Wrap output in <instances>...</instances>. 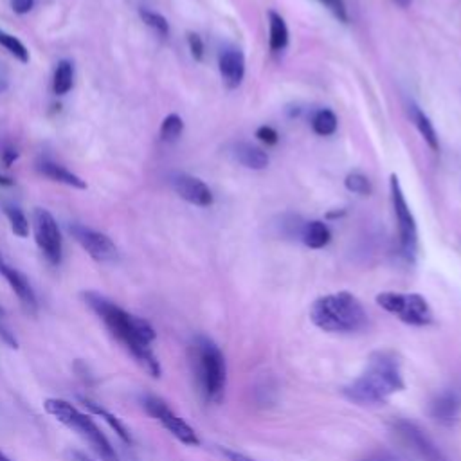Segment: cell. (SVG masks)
<instances>
[{
	"label": "cell",
	"mask_w": 461,
	"mask_h": 461,
	"mask_svg": "<svg viewBox=\"0 0 461 461\" xmlns=\"http://www.w3.org/2000/svg\"><path fill=\"white\" fill-rule=\"evenodd\" d=\"M44 409L47 415L54 416L60 424L81 436L90 445V449L102 457V461H119V456L112 447L111 440L98 427V424L92 420L90 415L81 413L70 402L62 399H47L44 402Z\"/></svg>",
	"instance_id": "5"
},
{
	"label": "cell",
	"mask_w": 461,
	"mask_h": 461,
	"mask_svg": "<svg viewBox=\"0 0 461 461\" xmlns=\"http://www.w3.org/2000/svg\"><path fill=\"white\" fill-rule=\"evenodd\" d=\"M393 3H395L397 6H400V8H409L413 0H393Z\"/></svg>",
	"instance_id": "40"
},
{
	"label": "cell",
	"mask_w": 461,
	"mask_h": 461,
	"mask_svg": "<svg viewBox=\"0 0 461 461\" xmlns=\"http://www.w3.org/2000/svg\"><path fill=\"white\" fill-rule=\"evenodd\" d=\"M344 186H346L348 192H351L355 195H360V197H367V195H372V192H374L370 178H367L362 173H358V171H353V173L346 175Z\"/></svg>",
	"instance_id": "26"
},
{
	"label": "cell",
	"mask_w": 461,
	"mask_h": 461,
	"mask_svg": "<svg viewBox=\"0 0 461 461\" xmlns=\"http://www.w3.org/2000/svg\"><path fill=\"white\" fill-rule=\"evenodd\" d=\"M377 305L409 326L422 328L429 326L434 321L427 300L420 294L383 292L377 296Z\"/></svg>",
	"instance_id": "6"
},
{
	"label": "cell",
	"mask_w": 461,
	"mask_h": 461,
	"mask_svg": "<svg viewBox=\"0 0 461 461\" xmlns=\"http://www.w3.org/2000/svg\"><path fill=\"white\" fill-rule=\"evenodd\" d=\"M409 116H411L413 125L416 127V130L420 132V136L424 137V141L427 143V146H429L432 152H438V150H440V139H438L436 128H434V125L431 123L429 116H427L416 103H411V105H409Z\"/></svg>",
	"instance_id": "19"
},
{
	"label": "cell",
	"mask_w": 461,
	"mask_h": 461,
	"mask_svg": "<svg viewBox=\"0 0 461 461\" xmlns=\"http://www.w3.org/2000/svg\"><path fill=\"white\" fill-rule=\"evenodd\" d=\"M190 364L204 400L220 404L227 384V366L217 342L206 335H197L190 344Z\"/></svg>",
	"instance_id": "3"
},
{
	"label": "cell",
	"mask_w": 461,
	"mask_h": 461,
	"mask_svg": "<svg viewBox=\"0 0 461 461\" xmlns=\"http://www.w3.org/2000/svg\"><path fill=\"white\" fill-rule=\"evenodd\" d=\"M4 215L10 220L12 231L19 236V238H28L29 236V220L24 215V211L19 206L13 204H4Z\"/></svg>",
	"instance_id": "24"
},
{
	"label": "cell",
	"mask_w": 461,
	"mask_h": 461,
	"mask_svg": "<svg viewBox=\"0 0 461 461\" xmlns=\"http://www.w3.org/2000/svg\"><path fill=\"white\" fill-rule=\"evenodd\" d=\"M8 88H10V74H8V69L0 63V95H4Z\"/></svg>",
	"instance_id": "37"
},
{
	"label": "cell",
	"mask_w": 461,
	"mask_h": 461,
	"mask_svg": "<svg viewBox=\"0 0 461 461\" xmlns=\"http://www.w3.org/2000/svg\"><path fill=\"white\" fill-rule=\"evenodd\" d=\"M393 431L420 461H449L441 449L416 424L409 420H397L393 424Z\"/></svg>",
	"instance_id": "10"
},
{
	"label": "cell",
	"mask_w": 461,
	"mask_h": 461,
	"mask_svg": "<svg viewBox=\"0 0 461 461\" xmlns=\"http://www.w3.org/2000/svg\"><path fill=\"white\" fill-rule=\"evenodd\" d=\"M220 76L227 88H238L245 78V56L240 49H224L218 58Z\"/></svg>",
	"instance_id": "15"
},
{
	"label": "cell",
	"mask_w": 461,
	"mask_h": 461,
	"mask_svg": "<svg viewBox=\"0 0 461 461\" xmlns=\"http://www.w3.org/2000/svg\"><path fill=\"white\" fill-rule=\"evenodd\" d=\"M222 454L227 457V461H258V459H252L245 454H240V452H235V450H229V449H222Z\"/></svg>",
	"instance_id": "36"
},
{
	"label": "cell",
	"mask_w": 461,
	"mask_h": 461,
	"mask_svg": "<svg viewBox=\"0 0 461 461\" xmlns=\"http://www.w3.org/2000/svg\"><path fill=\"white\" fill-rule=\"evenodd\" d=\"M72 85H74V67L70 62L62 60L54 70V78H53L54 95L65 96L67 92L72 88Z\"/></svg>",
	"instance_id": "22"
},
{
	"label": "cell",
	"mask_w": 461,
	"mask_h": 461,
	"mask_svg": "<svg viewBox=\"0 0 461 461\" xmlns=\"http://www.w3.org/2000/svg\"><path fill=\"white\" fill-rule=\"evenodd\" d=\"M141 404H143L144 411L153 420H157L180 443H184V445H201V440H199L195 429L188 422H184L162 399H159L155 395H144L141 399Z\"/></svg>",
	"instance_id": "8"
},
{
	"label": "cell",
	"mask_w": 461,
	"mask_h": 461,
	"mask_svg": "<svg viewBox=\"0 0 461 461\" xmlns=\"http://www.w3.org/2000/svg\"><path fill=\"white\" fill-rule=\"evenodd\" d=\"M267 17H268V47L274 53H282L287 49L289 40H291L287 22L280 13H276L274 10H268Z\"/></svg>",
	"instance_id": "17"
},
{
	"label": "cell",
	"mask_w": 461,
	"mask_h": 461,
	"mask_svg": "<svg viewBox=\"0 0 461 461\" xmlns=\"http://www.w3.org/2000/svg\"><path fill=\"white\" fill-rule=\"evenodd\" d=\"M171 186L175 190V193L182 199L186 201L197 208H210L213 206V192L210 190L208 184L190 173H173L171 175Z\"/></svg>",
	"instance_id": "12"
},
{
	"label": "cell",
	"mask_w": 461,
	"mask_h": 461,
	"mask_svg": "<svg viewBox=\"0 0 461 461\" xmlns=\"http://www.w3.org/2000/svg\"><path fill=\"white\" fill-rule=\"evenodd\" d=\"M0 276H3V278L8 282V285L12 287V291L17 294L22 307L35 316L38 312V300L29 280L19 268L10 265L3 254H0Z\"/></svg>",
	"instance_id": "13"
},
{
	"label": "cell",
	"mask_w": 461,
	"mask_h": 461,
	"mask_svg": "<svg viewBox=\"0 0 461 461\" xmlns=\"http://www.w3.org/2000/svg\"><path fill=\"white\" fill-rule=\"evenodd\" d=\"M33 6H35V0H12V8L19 15L29 13L33 10Z\"/></svg>",
	"instance_id": "34"
},
{
	"label": "cell",
	"mask_w": 461,
	"mask_h": 461,
	"mask_svg": "<svg viewBox=\"0 0 461 461\" xmlns=\"http://www.w3.org/2000/svg\"><path fill=\"white\" fill-rule=\"evenodd\" d=\"M184 132V121L177 114H169L164 118L161 125V141L164 143H175Z\"/></svg>",
	"instance_id": "27"
},
{
	"label": "cell",
	"mask_w": 461,
	"mask_h": 461,
	"mask_svg": "<svg viewBox=\"0 0 461 461\" xmlns=\"http://www.w3.org/2000/svg\"><path fill=\"white\" fill-rule=\"evenodd\" d=\"M67 457H69V461H92L86 454H83L79 450H69Z\"/></svg>",
	"instance_id": "38"
},
{
	"label": "cell",
	"mask_w": 461,
	"mask_h": 461,
	"mask_svg": "<svg viewBox=\"0 0 461 461\" xmlns=\"http://www.w3.org/2000/svg\"><path fill=\"white\" fill-rule=\"evenodd\" d=\"M0 45H3L12 56H15L19 62H22V63H28L29 62V51H28V47L17 38V37H13V35H10V33H6V31H3L0 29Z\"/></svg>",
	"instance_id": "25"
},
{
	"label": "cell",
	"mask_w": 461,
	"mask_h": 461,
	"mask_svg": "<svg viewBox=\"0 0 461 461\" xmlns=\"http://www.w3.org/2000/svg\"><path fill=\"white\" fill-rule=\"evenodd\" d=\"M310 321L328 333H355L367 326V314L353 294L335 292L314 301Z\"/></svg>",
	"instance_id": "4"
},
{
	"label": "cell",
	"mask_w": 461,
	"mask_h": 461,
	"mask_svg": "<svg viewBox=\"0 0 461 461\" xmlns=\"http://www.w3.org/2000/svg\"><path fill=\"white\" fill-rule=\"evenodd\" d=\"M81 402H83V406H85L92 415L102 416V418L109 424V427H111L125 443H132L130 431L127 429V425H125L116 415H112V413L107 411L103 406H100V404H96V402H92V400H88V399H81Z\"/></svg>",
	"instance_id": "21"
},
{
	"label": "cell",
	"mask_w": 461,
	"mask_h": 461,
	"mask_svg": "<svg viewBox=\"0 0 461 461\" xmlns=\"http://www.w3.org/2000/svg\"><path fill=\"white\" fill-rule=\"evenodd\" d=\"M188 45L192 51V56L195 58V62H202L204 60V42L197 33H188Z\"/></svg>",
	"instance_id": "32"
},
{
	"label": "cell",
	"mask_w": 461,
	"mask_h": 461,
	"mask_svg": "<svg viewBox=\"0 0 461 461\" xmlns=\"http://www.w3.org/2000/svg\"><path fill=\"white\" fill-rule=\"evenodd\" d=\"M17 159H19V152H17V148H15V146H12V144L4 146V150H3V161H4V164H6V166H12Z\"/></svg>",
	"instance_id": "35"
},
{
	"label": "cell",
	"mask_w": 461,
	"mask_h": 461,
	"mask_svg": "<svg viewBox=\"0 0 461 461\" xmlns=\"http://www.w3.org/2000/svg\"><path fill=\"white\" fill-rule=\"evenodd\" d=\"M233 155L247 169L259 171L268 166V155L261 148L249 143H236L233 146Z\"/></svg>",
	"instance_id": "18"
},
{
	"label": "cell",
	"mask_w": 461,
	"mask_h": 461,
	"mask_svg": "<svg viewBox=\"0 0 461 461\" xmlns=\"http://www.w3.org/2000/svg\"><path fill=\"white\" fill-rule=\"evenodd\" d=\"M390 192H391V204H393V213H395L397 227H399L400 251L407 261H413L416 256V251H418V227H416V220L409 210V204L404 197L400 180L395 173L390 178Z\"/></svg>",
	"instance_id": "7"
},
{
	"label": "cell",
	"mask_w": 461,
	"mask_h": 461,
	"mask_svg": "<svg viewBox=\"0 0 461 461\" xmlns=\"http://www.w3.org/2000/svg\"><path fill=\"white\" fill-rule=\"evenodd\" d=\"M300 238L310 249H323L330 243L332 233L325 222L310 220V222H305Z\"/></svg>",
	"instance_id": "20"
},
{
	"label": "cell",
	"mask_w": 461,
	"mask_h": 461,
	"mask_svg": "<svg viewBox=\"0 0 461 461\" xmlns=\"http://www.w3.org/2000/svg\"><path fill=\"white\" fill-rule=\"evenodd\" d=\"M256 137H258L261 143H265L267 146H274V144H278V141H280L278 132H276L272 127H267V125H263V127H259V128L256 130Z\"/></svg>",
	"instance_id": "31"
},
{
	"label": "cell",
	"mask_w": 461,
	"mask_h": 461,
	"mask_svg": "<svg viewBox=\"0 0 461 461\" xmlns=\"http://www.w3.org/2000/svg\"><path fill=\"white\" fill-rule=\"evenodd\" d=\"M0 341H3L12 350H19V339L15 337V332L12 330L3 307H0Z\"/></svg>",
	"instance_id": "29"
},
{
	"label": "cell",
	"mask_w": 461,
	"mask_h": 461,
	"mask_svg": "<svg viewBox=\"0 0 461 461\" xmlns=\"http://www.w3.org/2000/svg\"><path fill=\"white\" fill-rule=\"evenodd\" d=\"M404 390L400 360L393 351L381 350L367 358L364 372L342 393L357 406H381Z\"/></svg>",
	"instance_id": "2"
},
{
	"label": "cell",
	"mask_w": 461,
	"mask_h": 461,
	"mask_svg": "<svg viewBox=\"0 0 461 461\" xmlns=\"http://www.w3.org/2000/svg\"><path fill=\"white\" fill-rule=\"evenodd\" d=\"M461 415V393L457 390H445L431 402V416L441 425H452Z\"/></svg>",
	"instance_id": "14"
},
{
	"label": "cell",
	"mask_w": 461,
	"mask_h": 461,
	"mask_svg": "<svg viewBox=\"0 0 461 461\" xmlns=\"http://www.w3.org/2000/svg\"><path fill=\"white\" fill-rule=\"evenodd\" d=\"M0 461H12V459L3 450H0Z\"/></svg>",
	"instance_id": "41"
},
{
	"label": "cell",
	"mask_w": 461,
	"mask_h": 461,
	"mask_svg": "<svg viewBox=\"0 0 461 461\" xmlns=\"http://www.w3.org/2000/svg\"><path fill=\"white\" fill-rule=\"evenodd\" d=\"M33 231H35V240L42 254L51 265H60L62 256H63V242H62V233L60 227L54 220V217L44 210L37 208L33 215Z\"/></svg>",
	"instance_id": "9"
},
{
	"label": "cell",
	"mask_w": 461,
	"mask_h": 461,
	"mask_svg": "<svg viewBox=\"0 0 461 461\" xmlns=\"http://www.w3.org/2000/svg\"><path fill=\"white\" fill-rule=\"evenodd\" d=\"M337 125H339L337 116L330 109H319L312 116V130L321 137L333 136L337 132Z\"/></svg>",
	"instance_id": "23"
},
{
	"label": "cell",
	"mask_w": 461,
	"mask_h": 461,
	"mask_svg": "<svg viewBox=\"0 0 461 461\" xmlns=\"http://www.w3.org/2000/svg\"><path fill=\"white\" fill-rule=\"evenodd\" d=\"M139 15H141L143 22H144L150 29H153L159 37L166 38V37L169 35V24H168V21H166L161 13L152 12V10H141Z\"/></svg>",
	"instance_id": "28"
},
{
	"label": "cell",
	"mask_w": 461,
	"mask_h": 461,
	"mask_svg": "<svg viewBox=\"0 0 461 461\" xmlns=\"http://www.w3.org/2000/svg\"><path fill=\"white\" fill-rule=\"evenodd\" d=\"M15 180L12 177H6V175H0V186H13Z\"/></svg>",
	"instance_id": "39"
},
{
	"label": "cell",
	"mask_w": 461,
	"mask_h": 461,
	"mask_svg": "<svg viewBox=\"0 0 461 461\" xmlns=\"http://www.w3.org/2000/svg\"><path fill=\"white\" fill-rule=\"evenodd\" d=\"M319 3L342 24H348L350 15H348V8L344 0H319Z\"/></svg>",
	"instance_id": "30"
},
{
	"label": "cell",
	"mask_w": 461,
	"mask_h": 461,
	"mask_svg": "<svg viewBox=\"0 0 461 461\" xmlns=\"http://www.w3.org/2000/svg\"><path fill=\"white\" fill-rule=\"evenodd\" d=\"M360 461H400V457L397 454H393L391 450H375L372 454H367Z\"/></svg>",
	"instance_id": "33"
},
{
	"label": "cell",
	"mask_w": 461,
	"mask_h": 461,
	"mask_svg": "<svg viewBox=\"0 0 461 461\" xmlns=\"http://www.w3.org/2000/svg\"><path fill=\"white\" fill-rule=\"evenodd\" d=\"M37 169H38L44 177H47V178H51V180H54V182L65 184V186H70V188H76V190H86V182H85L79 175L69 171L65 166H62V164H58V162H53V161L44 159V161L38 162Z\"/></svg>",
	"instance_id": "16"
},
{
	"label": "cell",
	"mask_w": 461,
	"mask_h": 461,
	"mask_svg": "<svg viewBox=\"0 0 461 461\" xmlns=\"http://www.w3.org/2000/svg\"><path fill=\"white\" fill-rule=\"evenodd\" d=\"M83 300L90 307V310L102 319L111 335L134 357V360L143 370L150 377L159 379L161 362L152 348L157 337L153 326L146 319L127 312L118 303L111 301L100 292H83Z\"/></svg>",
	"instance_id": "1"
},
{
	"label": "cell",
	"mask_w": 461,
	"mask_h": 461,
	"mask_svg": "<svg viewBox=\"0 0 461 461\" xmlns=\"http://www.w3.org/2000/svg\"><path fill=\"white\" fill-rule=\"evenodd\" d=\"M69 233L81 245V249L86 251V254L92 259H96L100 263H109L118 259V247L105 233L85 227L81 224H72L69 227Z\"/></svg>",
	"instance_id": "11"
}]
</instances>
